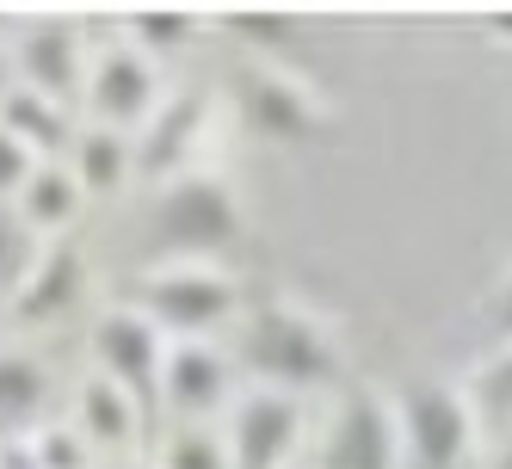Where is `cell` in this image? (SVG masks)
Here are the masks:
<instances>
[{
  "instance_id": "cell-30",
  "label": "cell",
  "mask_w": 512,
  "mask_h": 469,
  "mask_svg": "<svg viewBox=\"0 0 512 469\" xmlns=\"http://www.w3.org/2000/svg\"><path fill=\"white\" fill-rule=\"evenodd\" d=\"M488 469H512V439H506V445L494 451V463H488Z\"/></svg>"
},
{
  "instance_id": "cell-1",
  "label": "cell",
  "mask_w": 512,
  "mask_h": 469,
  "mask_svg": "<svg viewBox=\"0 0 512 469\" xmlns=\"http://www.w3.org/2000/svg\"><path fill=\"white\" fill-rule=\"evenodd\" d=\"M235 371H247L260 389L315 395L346 377V346L334 321L309 309L303 297H266L235 321Z\"/></svg>"
},
{
  "instance_id": "cell-7",
  "label": "cell",
  "mask_w": 512,
  "mask_h": 469,
  "mask_svg": "<svg viewBox=\"0 0 512 469\" xmlns=\"http://www.w3.org/2000/svg\"><path fill=\"white\" fill-rule=\"evenodd\" d=\"M216 432H223L229 469H297V451L309 439V408H303V395L247 383L235 389Z\"/></svg>"
},
{
  "instance_id": "cell-11",
  "label": "cell",
  "mask_w": 512,
  "mask_h": 469,
  "mask_svg": "<svg viewBox=\"0 0 512 469\" xmlns=\"http://www.w3.org/2000/svg\"><path fill=\"white\" fill-rule=\"evenodd\" d=\"M235 402V358L216 340H173L161 371V414L173 426H210Z\"/></svg>"
},
{
  "instance_id": "cell-14",
  "label": "cell",
  "mask_w": 512,
  "mask_h": 469,
  "mask_svg": "<svg viewBox=\"0 0 512 469\" xmlns=\"http://www.w3.org/2000/svg\"><path fill=\"white\" fill-rule=\"evenodd\" d=\"M142 414H149V408H142L130 389H118L112 377H99V371H87L75 383V395H68V420L81 426V439L99 451V463L105 457H136Z\"/></svg>"
},
{
  "instance_id": "cell-4",
  "label": "cell",
  "mask_w": 512,
  "mask_h": 469,
  "mask_svg": "<svg viewBox=\"0 0 512 469\" xmlns=\"http://www.w3.org/2000/svg\"><path fill=\"white\" fill-rule=\"evenodd\" d=\"M229 105L241 130H253L260 142H315L327 130V118H334V105H327V93L303 75V68H284L272 56H253L241 62L229 75Z\"/></svg>"
},
{
  "instance_id": "cell-26",
  "label": "cell",
  "mask_w": 512,
  "mask_h": 469,
  "mask_svg": "<svg viewBox=\"0 0 512 469\" xmlns=\"http://www.w3.org/2000/svg\"><path fill=\"white\" fill-rule=\"evenodd\" d=\"M488 321H494V334H500V340H512V266L500 272L494 297H488Z\"/></svg>"
},
{
  "instance_id": "cell-12",
  "label": "cell",
  "mask_w": 512,
  "mask_h": 469,
  "mask_svg": "<svg viewBox=\"0 0 512 469\" xmlns=\"http://www.w3.org/2000/svg\"><path fill=\"white\" fill-rule=\"evenodd\" d=\"M210 124H216V99L210 93H167L161 112L130 136L136 142V173L161 186V179H179V173H192V167H210L204 161Z\"/></svg>"
},
{
  "instance_id": "cell-18",
  "label": "cell",
  "mask_w": 512,
  "mask_h": 469,
  "mask_svg": "<svg viewBox=\"0 0 512 469\" xmlns=\"http://www.w3.org/2000/svg\"><path fill=\"white\" fill-rule=\"evenodd\" d=\"M0 130H13V136L25 142V149L38 155V161H68L81 118L68 112V105H56V99L31 93V87H19L7 105H0Z\"/></svg>"
},
{
  "instance_id": "cell-28",
  "label": "cell",
  "mask_w": 512,
  "mask_h": 469,
  "mask_svg": "<svg viewBox=\"0 0 512 469\" xmlns=\"http://www.w3.org/2000/svg\"><path fill=\"white\" fill-rule=\"evenodd\" d=\"M488 38H494L500 50H512V7H500V13H488Z\"/></svg>"
},
{
  "instance_id": "cell-8",
  "label": "cell",
  "mask_w": 512,
  "mask_h": 469,
  "mask_svg": "<svg viewBox=\"0 0 512 469\" xmlns=\"http://www.w3.org/2000/svg\"><path fill=\"white\" fill-rule=\"evenodd\" d=\"M87 352H93V371H99V377H112L118 389H130L149 414L161 408V371H167L173 340H167L136 303L99 309L93 328H87Z\"/></svg>"
},
{
  "instance_id": "cell-5",
  "label": "cell",
  "mask_w": 512,
  "mask_h": 469,
  "mask_svg": "<svg viewBox=\"0 0 512 469\" xmlns=\"http://www.w3.org/2000/svg\"><path fill=\"white\" fill-rule=\"evenodd\" d=\"M395 426H401V463L408 469H463L482 445L463 383L445 377H414L395 389Z\"/></svg>"
},
{
  "instance_id": "cell-15",
  "label": "cell",
  "mask_w": 512,
  "mask_h": 469,
  "mask_svg": "<svg viewBox=\"0 0 512 469\" xmlns=\"http://www.w3.org/2000/svg\"><path fill=\"white\" fill-rule=\"evenodd\" d=\"M50 420V358L31 346H0V439H25Z\"/></svg>"
},
{
  "instance_id": "cell-22",
  "label": "cell",
  "mask_w": 512,
  "mask_h": 469,
  "mask_svg": "<svg viewBox=\"0 0 512 469\" xmlns=\"http://www.w3.org/2000/svg\"><path fill=\"white\" fill-rule=\"evenodd\" d=\"M463 395H469L475 420H506L512 414V340H500L482 365L463 377Z\"/></svg>"
},
{
  "instance_id": "cell-6",
  "label": "cell",
  "mask_w": 512,
  "mask_h": 469,
  "mask_svg": "<svg viewBox=\"0 0 512 469\" xmlns=\"http://www.w3.org/2000/svg\"><path fill=\"white\" fill-rule=\"evenodd\" d=\"M167 99V75L149 50H136L124 31L93 44V62H87V93H81V112L87 124H105V130H124L136 136L161 112Z\"/></svg>"
},
{
  "instance_id": "cell-10",
  "label": "cell",
  "mask_w": 512,
  "mask_h": 469,
  "mask_svg": "<svg viewBox=\"0 0 512 469\" xmlns=\"http://www.w3.org/2000/svg\"><path fill=\"white\" fill-rule=\"evenodd\" d=\"M13 44V68H19V87L44 93L68 112H81V93H87V62H93V38L75 19H31Z\"/></svg>"
},
{
  "instance_id": "cell-24",
  "label": "cell",
  "mask_w": 512,
  "mask_h": 469,
  "mask_svg": "<svg viewBox=\"0 0 512 469\" xmlns=\"http://www.w3.org/2000/svg\"><path fill=\"white\" fill-rule=\"evenodd\" d=\"M155 469H229L223 432L216 426H173L161 457H155Z\"/></svg>"
},
{
  "instance_id": "cell-19",
  "label": "cell",
  "mask_w": 512,
  "mask_h": 469,
  "mask_svg": "<svg viewBox=\"0 0 512 469\" xmlns=\"http://www.w3.org/2000/svg\"><path fill=\"white\" fill-rule=\"evenodd\" d=\"M124 38L136 50H149L155 62H167V56H186L204 38V19L192 7H142V13L124 19Z\"/></svg>"
},
{
  "instance_id": "cell-3",
  "label": "cell",
  "mask_w": 512,
  "mask_h": 469,
  "mask_svg": "<svg viewBox=\"0 0 512 469\" xmlns=\"http://www.w3.org/2000/svg\"><path fill=\"white\" fill-rule=\"evenodd\" d=\"M155 229L167 260H223L247 235V204L223 167H192L155 186Z\"/></svg>"
},
{
  "instance_id": "cell-27",
  "label": "cell",
  "mask_w": 512,
  "mask_h": 469,
  "mask_svg": "<svg viewBox=\"0 0 512 469\" xmlns=\"http://www.w3.org/2000/svg\"><path fill=\"white\" fill-rule=\"evenodd\" d=\"M13 93H19V68H13V44L0 38V105H7Z\"/></svg>"
},
{
  "instance_id": "cell-29",
  "label": "cell",
  "mask_w": 512,
  "mask_h": 469,
  "mask_svg": "<svg viewBox=\"0 0 512 469\" xmlns=\"http://www.w3.org/2000/svg\"><path fill=\"white\" fill-rule=\"evenodd\" d=\"M99 469H155V463H142V457H105Z\"/></svg>"
},
{
  "instance_id": "cell-23",
  "label": "cell",
  "mask_w": 512,
  "mask_h": 469,
  "mask_svg": "<svg viewBox=\"0 0 512 469\" xmlns=\"http://www.w3.org/2000/svg\"><path fill=\"white\" fill-rule=\"evenodd\" d=\"M38 254H44V241L19 223V210H13V204H0V309L19 297V284L31 278Z\"/></svg>"
},
{
  "instance_id": "cell-2",
  "label": "cell",
  "mask_w": 512,
  "mask_h": 469,
  "mask_svg": "<svg viewBox=\"0 0 512 469\" xmlns=\"http://www.w3.org/2000/svg\"><path fill=\"white\" fill-rule=\"evenodd\" d=\"M136 309L155 321L167 340H216L247 315V297L223 260H161L142 272Z\"/></svg>"
},
{
  "instance_id": "cell-21",
  "label": "cell",
  "mask_w": 512,
  "mask_h": 469,
  "mask_svg": "<svg viewBox=\"0 0 512 469\" xmlns=\"http://www.w3.org/2000/svg\"><path fill=\"white\" fill-rule=\"evenodd\" d=\"M216 25H223L241 50H253V56H272V50H284L303 31L297 13H284V7H229V13H216Z\"/></svg>"
},
{
  "instance_id": "cell-17",
  "label": "cell",
  "mask_w": 512,
  "mask_h": 469,
  "mask_svg": "<svg viewBox=\"0 0 512 469\" xmlns=\"http://www.w3.org/2000/svg\"><path fill=\"white\" fill-rule=\"evenodd\" d=\"M68 173L81 179L87 198H118L130 179H136V142L124 130L81 124L75 130V149H68Z\"/></svg>"
},
{
  "instance_id": "cell-20",
  "label": "cell",
  "mask_w": 512,
  "mask_h": 469,
  "mask_svg": "<svg viewBox=\"0 0 512 469\" xmlns=\"http://www.w3.org/2000/svg\"><path fill=\"white\" fill-rule=\"evenodd\" d=\"M19 463L25 469H99V451L81 439L75 420H44L38 432L19 439Z\"/></svg>"
},
{
  "instance_id": "cell-25",
  "label": "cell",
  "mask_w": 512,
  "mask_h": 469,
  "mask_svg": "<svg viewBox=\"0 0 512 469\" xmlns=\"http://www.w3.org/2000/svg\"><path fill=\"white\" fill-rule=\"evenodd\" d=\"M31 173H38V155H31L13 130H0V204H13Z\"/></svg>"
},
{
  "instance_id": "cell-13",
  "label": "cell",
  "mask_w": 512,
  "mask_h": 469,
  "mask_svg": "<svg viewBox=\"0 0 512 469\" xmlns=\"http://www.w3.org/2000/svg\"><path fill=\"white\" fill-rule=\"evenodd\" d=\"M81 297H87V254L75 241H44V254H38V266H31V278L19 284V297L7 303V321L13 328H50V321H62V315H75L81 309Z\"/></svg>"
},
{
  "instance_id": "cell-16",
  "label": "cell",
  "mask_w": 512,
  "mask_h": 469,
  "mask_svg": "<svg viewBox=\"0 0 512 469\" xmlns=\"http://www.w3.org/2000/svg\"><path fill=\"white\" fill-rule=\"evenodd\" d=\"M13 210H19V223L38 235V241H62L68 229L81 223L87 192H81V179L68 173V161H38V173L19 186Z\"/></svg>"
},
{
  "instance_id": "cell-9",
  "label": "cell",
  "mask_w": 512,
  "mask_h": 469,
  "mask_svg": "<svg viewBox=\"0 0 512 469\" xmlns=\"http://www.w3.org/2000/svg\"><path fill=\"white\" fill-rule=\"evenodd\" d=\"M321 469H408L401 463V426H395V395L352 383L321 420Z\"/></svg>"
}]
</instances>
